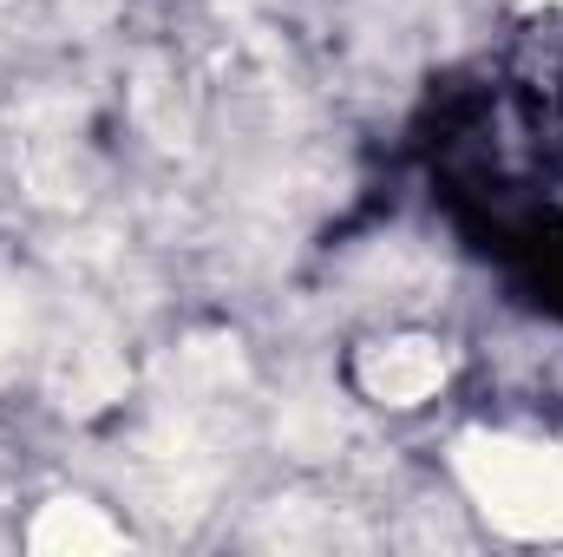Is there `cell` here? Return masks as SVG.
I'll use <instances>...</instances> for the list:
<instances>
[{
  "instance_id": "obj_5",
  "label": "cell",
  "mask_w": 563,
  "mask_h": 557,
  "mask_svg": "<svg viewBox=\"0 0 563 557\" xmlns=\"http://www.w3.org/2000/svg\"><path fill=\"white\" fill-rule=\"evenodd\" d=\"M20 341H26V315H20V295L0 282V374L20 361Z\"/></svg>"
},
{
  "instance_id": "obj_1",
  "label": "cell",
  "mask_w": 563,
  "mask_h": 557,
  "mask_svg": "<svg viewBox=\"0 0 563 557\" xmlns=\"http://www.w3.org/2000/svg\"><path fill=\"white\" fill-rule=\"evenodd\" d=\"M459 472L472 499L518 538L563 532V446H525V439H465Z\"/></svg>"
},
{
  "instance_id": "obj_3",
  "label": "cell",
  "mask_w": 563,
  "mask_h": 557,
  "mask_svg": "<svg viewBox=\"0 0 563 557\" xmlns=\"http://www.w3.org/2000/svg\"><path fill=\"white\" fill-rule=\"evenodd\" d=\"M125 368L106 341H59L53 348V387L66 394V407H106L119 394Z\"/></svg>"
},
{
  "instance_id": "obj_2",
  "label": "cell",
  "mask_w": 563,
  "mask_h": 557,
  "mask_svg": "<svg viewBox=\"0 0 563 557\" xmlns=\"http://www.w3.org/2000/svg\"><path fill=\"white\" fill-rule=\"evenodd\" d=\"M445 381V354L432 341H380L361 354V387L367 401H387V407H413L432 387Z\"/></svg>"
},
{
  "instance_id": "obj_4",
  "label": "cell",
  "mask_w": 563,
  "mask_h": 557,
  "mask_svg": "<svg viewBox=\"0 0 563 557\" xmlns=\"http://www.w3.org/2000/svg\"><path fill=\"white\" fill-rule=\"evenodd\" d=\"M26 538H33V551H112V545H119V532H112L92 505H73V499L46 505Z\"/></svg>"
}]
</instances>
